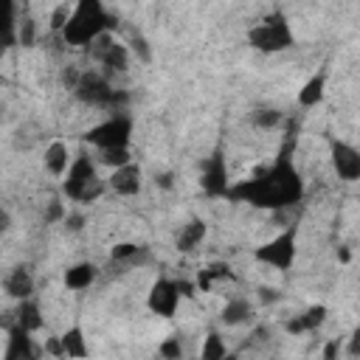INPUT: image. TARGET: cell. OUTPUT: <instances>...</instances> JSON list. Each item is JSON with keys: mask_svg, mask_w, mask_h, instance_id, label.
<instances>
[{"mask_svg": "<svg viewBox=\"0 0 360 360\" xmlns=\"http://www.w3.org/2000/svg\"><path fill=\"white\" fill-rule=\"evenodd\" d=\"M228 197L248 200L250 205H259V208H284L304 197V183H301L295 166L287 158H278L259 177L245 180L236 188H228Z\"/></svg>", "mask_w": 360, "mask_h": 360, "instance_id": "6da1fadb", "label": "cell"}, {"mask_svg": "<svg viewBox=\"0 0 360 360\" xmlns=\"http://www.w3.org/2000/svg\"><path fill=\"white\" fill-rule=\"evenodd\" d=\"M110 28H115V20L107 14V8L98 0H79L73 3V14L62 28V39L68 45L82 48V45H90L96 37L110 34Z\"/></svg>", "mask_w": 360, "mask_h": 360, "instance_id": "7a4b0ae2", "label": "cell"}, {"mask_svg": "<svg viewBox=\"0 0 360 360\" xmlns=\"http://www.w3.org/2000/svg\"><path fill=\"white\" fill-rule=\"evenodd\" d=\"M104 183L98 180L96 174V163L90 160L87 152L76 155L65 172V180H62V191L68 200H76V202H96L101 194H104Z\"/></svg>", "mask_w": 360, "mask_h": 360, "instance_id": "3957f363", "label": "cell"}, {"mask_svg": "<svg viewBox=\"0 0 360 360\" xmlns=\"http://www.w3.org/2000/svg\"><path fill=\"white\" fill-rule=\"evenodd\" d=\"M248 42H250V48H256L262 53H278L292 45V28L281 11H273L259 25H253L248 31Z\"/></svg>", "mask_w": 360, "mask_h": 360, "instance_id": "277c9868", "label": "cell"}, {"mask_svg": "<svg viewBox=\"0 0 360 360\" xmlns=\"http://www.w3.org/2000/svg\"><path fill=\"white\" fill-rule=\"evenodd\" d=\"M129 135H132V121L129 115H110L107 121H101L98 127H93L87 132V143H93L98 152L107 149H127L129 146Z\"/></svg>", "mask_w": 360, "mask_h": 360, "instance_id": "5b68a950", "label": "cell"}, {"mask_svg": "<svg viewBox=\"0 0 360 360\" xmlns=\"http://www.w3.org/2000/svg\"><path fill=\"white\" fill-rule=\"evenodd\" d=\"M253 256H256V262H262V264H270V267H276V270H287V267L295 262V228H287V231H281L278 236H273L270 242L259 245V248L253 250Z\"/></svg>", "mask_w": 360, "mask_h": 360, "instance_id": "8992f818", "label": "cell"}, {"mask_svg": "<svg viewBox=\"0 0 360 360\" xmlns=\"http://www.w3.org/2000/svg\"><path fill=\"white\" fill-rule=\"evenodd\" d=\"M73 96L90 107H112L115 104V90L110 87V82L96 73V70H84L79 76V84L73 87Z\"/></svg>", "mask_w": 360, "mask_h": 360, "instance_id": "52a82bcc", "label": "cell"}, {"mask_svg": "<svg viewBox=\"0 0 360 360\" xmlns=\"http://www.w3.org/2000/svg\"><path fill=\"white\" fill-rule=\"evenodd\" d=\"M87 48H90V56H93L96 62H101L104 68H110V70H115V73H124V70L129 68V48H127L124 42L112 39L110 34L96 37Z\"/></svg>", "mask_w": 360, "mask_h": 360, "instance_id": "ba28073f", "label": "cell"}, {"mask_svg": "<svg viewBox=\"0 0 360 360\" xmlns=\"http://www.w3.org/2000/svg\"><path fill=\"white\" fill-rule=\"evenodd\" d=\"M177 304H180V292H177L174 278L160 276V278L149 287L146 307H149L155 315H160V318H172V315L177 312Z\"/></svg>", "mask_w": 360, "mask_h": 360, "instance_id": "9c48e42d", "label": "cell"}, {"mask_svg": "<svg viewBox=\"0 0 360 360\" xmlns=\"http://www.w3.org/2000/svg\"><path fill=\"white\" fill-rule=\"evenodd\" d=\"M332 166L343 180H349V183L360 180V152L352 143H346V141L332 143Z\"/></svg>", "mask_w": 360, "mask_h": 360, "instance_id": "30bf717a", "label": "cell"}, {"mask_svg": "<svg viewBox=\"0 0 360 360\" xmlns=\"http://www.w3.org/2000/svg\"><path fill=\"white\" fill-rule=\"evenodd\" d=\"M110 188L118 194V197H135L141 191V166L132 160L121 169H112L110 174Z\"/></svg>", "mask_w": 360, "mask_h": 360, "instance_id": "8fae6325", "label": "cell"}, {"mask_svg": "<svg viewBox=\"0 0 360 360\" xmlns=\"http://www.w3.org/2000/svg\"><path fill=\"white\" fill-rule=\"evenodd\" d=\"M202 188L211 197L228 194V172H225V163H222L219 155H214L202 163Z\"/></svg>", "mask_w": 360, "mask_h": 360, "instance_id": "7c38bea8", "label": "cell"}, {"mask_svg": "<svg viewBox=\"0 0 360 360\" xmlns=\"http://www.w3.org/2000/svg\"><path fill=\"white\" fill-rule=\"evenodd\" d=\"M3 360H39V352H37L31 335L22 332L20 326H11L8 329V343H6Z\"/></svg>", "mask_w": 360, "mask_h": 360, "instance_id": "4fadbf2b", "label": "cell"}, {"mask_svg": "<svg viewBox=\"0 0 360 360\" xmlns=\"http://www.w3.org/2000/svg\"><path fill=\"white\" fill-rule=\"evenodd\" d=\"M3 290H6V295H11L14 301L31 298V292H34V276H31V270L22 267V264L11 267L8 276H6V281H3Z\"/></svg>", "mask_w": 360, "mask_h": 360, "instance_id": "5bb4252c", "label": "cell"}, {"mask_svg": "<svg viewBox=\"0 0 360 360\" xmlns=\"http://www.w3.org/2000/svg\"><path fill=\"white\" fill-rule=\"evenodd\" d=\"M14 326H20L22 332H39L42 326H45V318H42V309H39V304L34 301V298H25V301H20L17 304V309H14Z\"/></svg>", "mask_w": 360, "mask_h": 360, "instance_id": "9a60e30c", "label": "cell"}, {"mask_svg": "<svg viewBox=\"0 0 360 360\" xmlns=\"http://www.w3.org/2000/svg\"><path fill=\"white\" fill-rule=\"evenodd\" d=\"M70 149H68V143L65 141H51L48 146H45V158H42V163H45V169L53 174V177H65V172H68V166H70Z\"/></svg>", "mask_w": 360, "mask_h": 360, "instance_id": "2e32d148", "label": "cell"}, {"mask_svg": "<svg viewBox=\"0 0 360 360\" xmlns=\"http://www.w3.org/2000/svg\"><path fill=\"white\" fill-rule=\"evenodd\" d=\"M205 233H208V225L194 217V219H188L186 225H180V231H177V236H174V248H177L180 253H191V250L205 239Z\"/></svg>", "mask_w": 360, "mask_h": 360, "instance_id": "e0dca14e", "label": "cell"}, {"mask_svg": "<svg viewBox=\"0 0 360 360\" xmlns=\"http://www.w3.org/2000/svg\"><path fill=\"white\" fill-rule=\"evenodd\" d=\"M323 321H326V307H323V304H312V307H307L301 315H295L292 321H287V332H290V335L315 332Z\"/></svg>", "mask_w": 360, "mask_h": 360, "instance_id": "ac0fdd59", "label": "cell"}, {"mask_svg": "<svg viewBox=\"0 0 360 360\" xmlns=\"http://www.w3.org/2000/svg\"><path fill=\"white\" fill-rule=\"evenodd\" d=\"M96 276H98V267L93 262H76V264H70L65 270L62 281H65L68 290H87L96 281Z\"/></svg>", "mask_w": 360, "mask_h": 360, "instance_id": "d6986e66", "label": "cell"}, {"mask_svg": "<svg viewBox=\"0 0 360 360\" xmlns=\"http://www.w3.org/2000/svg\"><path fill=\"white\" fill-rule=\"evenodd\" d=\"M250 318H253V304L245 301V298L228 301V304L222 307V312H219V321H222L225 326H242V323H248Z\"/></svg>", "mask_w": 360, "mask_h": 360, "instance_id": "ffe728a7", "label": "cell"}, {"mask_svg": "<svg viewBox=\"0 0 360 360\" xmlns=\"http://www.w3.org/2000/svg\"><path fill=\"white\" fill-rule=\"evenodd\" d=\"M59 340H62L65 357H70V360H84V357L90 354V349H87V340H84V332H82V326H70V329H65V332L59 335Z\"/></svg>", "mask_w": 360, "mask_h": 360, "instance_id": "44dd1931", "label": "cell"}, {"mask_svg": "<svg viewBox=\"0 0 360 360\" xmlns=\"http://www.w3.org/2000/svg\"><path fill=\"white\" fill-rule=\"evenodd\" d=\"M323 87H326V76L315 73L312 79H307V84L298 90V104L301 107H315L323 98Z\"/></svg>", "mask_w": 360, "mask_h": 360, "instance_id": "7402d4cb", "label": "cell"}, {"mask_svg": "<svg viewBox=\"0 0 360 360\" xmlns=\"http://www.w3.org/2000/svg\"><path fill=\"white\" fill-rule=\"evenodd\" d=\"M228 354V346L222 340V335L217 329H211L202 340V352H200V360H222Z\"/></svg>", "mask_w": 360, "mask_h": 360, "instance_id": "603a6c76", "label": "cell"}, {"mask_svg": "<svg viewBox=\"0 0 360 360\" xmlns=\"http://www.w3.org/2000/svg\"><path fill=\"white\" fill-rule=\"evenodd\" d=\"M250 121L259 129H276L281 124V110H276V107H259V110L250 112Z\"/></svg>", "mask_w": 360, "mask_h": 360, "instance_id": "cb8c5ba5", "label": "cell"}, {"mask_svg": "<svg viewBox=\"0 0 360 360\" xmlns=\"http://www.w3.org/2000/svg\"><path fill=\"white\" fill-rule=\"evenodd\" d=\"M143 253V248L141 245H135V242H118V245H112L110 248V259L112 262H132V259H138Z\"/></svg>", "mask_w": 360, "mask_h": 360, "instance_id": "d4e9b609", "label": "cell"}, {"mask_svg": "<svg viewBox=\"0 0 360 360\" xmlns=\"http://www.w3.org/2000/svg\"><path fill=\"white\" fill-rule=\"evenodd\" d=\"M98 163H104V166H110V169H121V166L132 163L129 146H127V149H107V152H101V155H98Z\"/></svg>", "mask_w": 360, "mask_h": 360, "instance_id": "484cf974", "label": "cell"}, {"mask_svg": "<svg viewBox=\"0 0 360 360\" xmlns=\"http://www.w3.org/2000/svg\"><path fill=\"white\" fill-rule=\"evenodd\" d=\"M205 276L211 278V284H214V281H236V273L231 270L228 262H211V264L205 267Z\"/></svg>", "mask_w": 360, "mask_h": 360, "instance_id": "4316f807", "label": "cell"}, {"mask_svg": "<svg viewBox=\"0 0 360 360\" xmlns=\"http://www.w3.org/2000/svg\"><path fill=\"white\" fill-rule=\"evenodd\" d=\"M70 14H73V3H59V6L51 11V31H59V34H62V28L68 25Z\"/></svg>", "mask_w": 360, "mask_h": 360, "instance_id": "83f0119b", "label": "cell"}, {"mask_svg": "<svg viewBox=\"0 0 360 360\" xmlns=\"http://www.w3.org/2000/svg\"><path fill=\"white\" fill-rule=\"evenodd\" d=\"M158 352H160V357H163V360H180V354H183L180 338H166V340L158 346Z\"/></svg>", "mask_w": 360, "mask_h": 360, "instance_id": "f1b7e54d", "label": "cell"}, {"mask_svg": "<svg viewBox=\"0 0 360 360\" xmlns=\"http://www.w3.org/2000/svg\"><path fill=\"white\" fill-rule=\"evenodd\" d=\"M129 45H132V51L138 53V59H141V62H149V59H152V51H149L146 39H143L138 31H132V34H129Z\"/></svg>", "mask_w": 360, "mask_h": 360, "instance_id": "f546056e", "label": "cell"}, {"mask_svg": "<svg viewBox=\"0 0 360 360\" xmlns=\"http://www.w3.org/2000/svg\"><path fill=\"white\" fill-rule=\"evenodd\" d=\"M343 352V338H329L323 343V352H321V360H338Z\"/></svg>", "mask_w": 360, "mask_h": 360, "instance_id": "4dcf8cb0", "label": "cell"}, {"mask_svg": "<svg viewBox=\"0 0 360 360\" xmlns=\"http://www.w3.org/2000/svg\"><path fill=\"white\" fill-rule=\"evenodd\" d=\"M65 205L59 202V200H51L48 205H45V222H62L65 219Z\"/></svg>", "mask_w": 360, "mask_h": 360, "instance_id": "1f68e13d", "label": "cell"}, {"mask_svg": "<svg viewBox=\"0 0 360 360\" xmlns=\"http://www.w3.org/2000/svg\"><path fill=\"white\" fill-rule=\"evenodd\" d=\"M65 231H70V233H79L82 228H84V217L82 214H65Z\"/></svg>", "mask_w": 360, "mask_h": 360, "instance_id": "d6a6232c", "label": "cell"}, {"mask_svg": "<svg viewBox=\"0 0 360 360\" xmlns=\"http://www.w3.org/2000/svg\"><path fill=\"white\" fill-rule=\"evenodd\" d=\"M174 284H177L180 298H194V292H197V284H194V281H188V278H177Z\"/></svg>", "mask_w": 360, "mask_h": 360, "instance_id": "836d02e7", "label": "cell"}, {"mask_svg": "<svg viewBox=\"0 0 360 360\" xmlns=\"http://www.w3.org/2000/svg\"><path fill=\"white\" fill-rule=\"evenodd\" d=\"M79 76H82V73H79L76 68H65V70H62V82H65V87L73 90V87L79 84Z\"/></svg>", "mask_w": 360, "mask_h": 360, "instance_id": "e575fe53", "label": "cell"}, {"mask_svg": "<svg viewBox=\"0 0 360 360\" xmlns=\"http://www.w3.org/2000/svg\"><path fill=\"white\" fill-rule=\"evenodd\" d=\"M45 352L53 354V357H65V349H62L59 338H45Z\"/></svg>", "mask_w": 360, "mask_h": 360, "instance_id": "d590c367", "label": "cell"}, {"mask_svg": "<svg viewBox=\"0 0 360 360\" xmlns=\"http://www.w3.org/2000/svg\"><path fill=\"white\" fill-rule=\"evenodd\" d=\"M20 42H22V45H31V42H34V22H31V20L22 22V28H20Z\"/></svg>", "mask_w": 360, "mask_h": 360, "instance_id": "8d00e7d4", "label": "cell"}, {"mask_svg": "<svg viewBox=\"0 0 360 360\" xmlns=\"http://www.w3.org/2000/svg\"><path fill=\"white\" fill-rule=\"evenodd\" d=\"M259 298H262L264 304H267V301L273 304V301H278V298H281V292H278L276 287H259Z\"/></svg>", "mask_w": 360, "mask_h": 360, "instance_id": "74e56055", "label": "cell"}, {"mask_svg": "<svg viewBox=\"0 0 360 360\" xmlns=\"http://www.w3.org/2000/svg\"><path fill=\"white\" fill-rule=\"evenodd\" d=\"M8 225H11V214L0 205V233H6V231H8Z\"/></svg>", "mask_w": 360, "mask_h": 360, "instance_id": "f35d334b", "label": "cell"}, {"mask_svg": "<svg viewBox=\"0 0 360 360\" xmlns=\"http://www.w3.org/2000/svg\"><path fill=\"white\" fill-rule=\"evenodd\" d=\"M172 180H174V177H172L169 172H163V174H158V177H155V183H158L160 188H172Z\"/></svg>", "mask_w": 360, "mask_h": 360, "instance_id": "ab89813d", "label": "cell"}, {"mask_svg": "<svg viewBox=\"0 0 360 360\" xmlns=\"http://www.w3.org/2000/svg\"><path fill=\"white\" fill-rule=\"evenodd\" d=\"M338 259H340V262H349V259H352V253H349L346 248H340V250H338Z\"/></svg>", "mask_w": 360, "mask_h": 360, "instance_id": "60d3db41", "label": "cell"}]
</instances>
